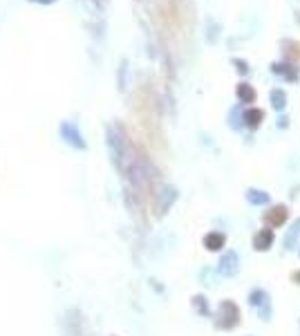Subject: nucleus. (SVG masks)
Here are the masks:
<instances>
[{
  "label": "nucleus",
  "instance_id": "nucleus-2",
  "mask_svg": "<svg viewBox=\"0 0 300 336\" xmlns=\"http://www.w3.org/2000/svg\"><path fill=\"white\" fill-rule=\"evenodd\" d=\"M249 303H251V307L258 309V316H260L262 321H271L273 305H271V296H269V291H265V289H253L249 294Z\"/></svg>",
  "mask_w": 300,
  "mask_h": 336
},
{
  "label": "nucleus",
  "instance_id": "nucleus-5",
  "mask_svg": "<svg viewBox=\"0 0 300 336\" xmlns=\"http://www.w3.org/2000/svg\"><path fill=\"white\" fill-rule=\"evenodd\" d=\"M219 271L229 278L240 271V258H237L235 251H226V255H222V260H219Z\"/></svg>",
  "mask_w": 300,
  "mask_h": 336
},
{
  "label": "nucleus",
  "instance_id": "nucleus-3",
  "mask_svg": "<svg viewBox=\"0 0 300 336\" xmlns=\"http://www.w3.org/2000/svg\"><path fill=\"white\" fill-rule=\"evenodd\" d=\"M289 220V206L287 204H273L262 213V222L267 229H280Z\"/></svg>",
  "mask_w": 300,
  "mask_h": 336
},
{
  "label": "nucleus",
  "instance_id": "nucleus-4",
  "mask_svg": "<svg viewBox=\"0 0 300 336\" xmlns=\"http://www.w3.org/2000/svg\"><path fill=\"white\" fill-rule=\"evenodd\" d=\"M275 242V235H273V229H260L258 233L253 235V249L255 251H269Z\"/></svg>",
  "mask_w": 300,
  "mask_h": 336
},
{
  "label": "nucleus",
  "instance_id": "nucleus-11",
  "mask_svg": "<svg viewBox=\"0 0 300 336\" xmlns=\"http://www.w3.org/2000/svg\"><path fill=\"white\" fill-rule=\"evenodd\" d=\"M269 99H271V108L278 110V112H283V110L287 108V92H285V90H280V88L271 90Z\"/></svg>",
  "mask_w": 300,
  "mask_h": 336
},
{
  "label": "nucleus",
  "instance_id": "nucleus-6",
  "mask_svg": "<svg viewBox=\"0 0 300 336\" xmlns=\"http://www.w3.org/2000/svg\"><path fill=\"white\" fill-rule=\"evenodd\" d=\"M271 72L285 76L287 81H298L300 78V70L293 63H289V61H285V63H271Z\"/></svg>",
  "mask_w": 300,
  "mask_h": 336
},
{
  "label": "nucleus",
  "instance_id": "nucleus-14",
  "mask_svg": "<svg viewBox=\"0 0 300 336\" xmlns=\"http://www.w3.org/2000/svg\"><path fill=\"white\" fill-rule=\"evenodd\" d=\"M233 65H237V72H240V74H247V72H249V65L244 63V61H240V58H233Z\"/></svg>",
  "mask_w": 300,
  "mask_h": 336
},
{
  "label": "nucleus",
  "instance_id": "nucleus-1",
  "mask_svg": "<svg viewBox=\"0 0 300 336\" xmlns=\"http://www.w3.org/2000/svg\"><path fill=\"white\" fill-rule=\"evenodd\" d=\"M237 325H240V307L233 301H222L217 309V327L233 329Z\"/></svg>",
  "mask_w": 300,
  "mask_h": 336
},
{
  "label": "nucleus",
  "instance_id": "nucleus-16",
  "mask_svg": "<svg viewBox=\"0 0 300 336\" xmlns=\"http://www.w3.org/2000/svg\"><path fill=\"white\" fill-rule=\"evenodd\" d=\"M289 126V117H287V114H280L278 117V128H287Z\"/></svg>",
  "mask_w": 300,
  "mask_h": 336
},
{
  "label": "nucleus",
  "instance_id": "nucleus-15",
  "mask_svg": "<svg viewBox=\"0 0 300 336\" xmlns=\"http://www.w3.org/2000/svg\"><path fill=\"white\" fill-rule=\"evenodd\" d=\"M237 112H240V108H235V110H233V117H231V128H235V130L240 128V121H242Z\"/></svg>",
  "mask_w": 300,
  "mask_h": 336
},
{
  "label": "nucleus",
  "instance_id": "nucleus-10",
  "mask_svg": "<svg viewBox=\"0 0 300 336\" xmlns=\"http://www.w3.org/2000/svg\"><path fill=\"white\" fill-rule=\"evenodd\" d=\"M237 99H240L242 103H253L255 99H258V92L253 90V85L240 83L237 85Z\"/></svg>",
  "mask_w": 300,
  "mask_h": 336
},
{
  "label": "nucleus",
  "instance_id": "nucleus-8",
  "mask_svg": "<svg viewBox=\"0 0 300 336\" xmlns=\"http://www.w3.org/2000/svg\"><path fill=\"white\" fill-rule=\"evenodd\" d=\"M247 200H249V204H253V206H267L269 202H271L269 193L267 191H258V188H249V191H247Z\"/></svg>",
  "mask_w": 300,
  "mask_h": 336
},
{
  "label": "nucleus",
  "instance_id": "nucleus-13",
  "mask_svg": "<svg viewBox=\"0 0 300 336\" xmlns=\"http://www.w3.org/2000/svg\"><path fill=\"white\" fill-rule=\"evenodd\" d=\"M280 47L285 50V56H287V61H289V63H291L293 58H296V52H293V50H300L298 43H293V41H289V38H285L283 43H280Z\"/></svg>",
  "mask_w": 300,
  "mask_h": 336
},
{
  "label": "nucleus",
  "instance_id": "nucleus-9",
  "mask_svg": "<svg viewBox=\"0 0 300 336\" xmlns=\"http://www.w3.org/2000/svg\"><path fill=\"white\" fill-rule=\"evenodd\" d=\"M298 238H300V218L291 224V229L287 231V235H285V249L287 251H291V249L298 247Z\"/></svg>",
  "mask_w": 300,
  "mask_h": 336
},
{
  "label": "nucleus",
  "instance_id": "nucleus-7",
  "mask_svg": "<svg viewBox=\"0 0 300 336\" xmlns=\"http://www.w3.org/2000/svg\"><path fill=\"white\" fill-rule=\"evenodd\" d=\"M242 121H244V126L251 128V130H255L262 121H265V110H260V108H249V110H244L242 112Z\"/></svg>",
  "mask_w": 300,
  "mask_h": 336
},
{
  "label": "nucleus",
  "instance_id": "nucleus-17",
  "mask_svg": "<svg viewBox=\"0 0 300 336\" xmlns=\"http://www.w3.org/2000/svg\"><path fill=\"white\" fill-rule=\"evenodd\" d=\"M289 278H291V283H293V285H300V269L291 271V276H289Z\"/></svg>",
  "mask_w": 300,
  "mask_h": 336
},
{
  "label": "nucleus",
  "instance_id": "nucleus-12",
  "mask_svg": "<svg viewBox=\"0 0 300 336\" xmlns=\"http://www.w3.org/2000/svg\"><path fill=\"white\" fill-rule=\"evenodd\" d=\"M226 242V238L222 233H209L204 238V247L209 249V251H217V249H222Z\"/></svg>",
  "mask_w": 300,
  "mask_h": 336
}]
</instances>
